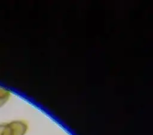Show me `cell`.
Segmentation results:
<instances>
[{
    "mask_svg": "<svg viewBox=\"0 0 153 135\" xmlns=\"http://www.w3.org/2000/svg\"><path fill=\"white\" fill-rule=\"evenodd\" d=\"M27 127L21 120L13 121L0 124V135H24Z\"/></svg>",
    "mask_w": 153,
    "mask_h": 135,
    "instance_id": "cell-1",
    "label": "cell"
},
{
    "mask_svg": "<svg viewBox=\"0 0 153 135\" xmlns=\"http://www.w3.org/2000/svg\"><path fill=\"white\" fill-rule=\"evenodd\" d=\"M11 92L7 89L0 86V107L2 106L11 97Z\"/></svg>",
    "mask_w": 153,
    "mask_h": 135,
    "instance_id": "cell-2",
    "label": "cell"
}]
</instances>
